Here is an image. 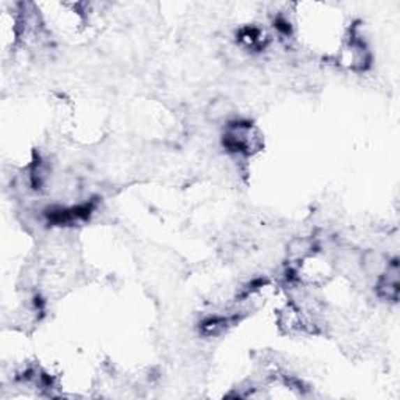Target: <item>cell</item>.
Returning <instances> with one entry per match:
<instances>
[{"mask_svg": "<svg viewBox=\"0 0 400 400\" xmlns=\"http://www.w3.org/2000/svg\"><path fill=\"white\" fill-rule=\"evenodd\" d=\"M239 43L247 49L260 50L261 47H265V44L267 41V38L265 35V31L257 27H246L239 31L238 35Z\"/></svg>", "mask_w": 400, "mask_h": 400, "instance_id": "cell-3", "label": "cell"}, {"mask_svg": "<svg viewBox=\"0 0 400 400\" xmlns=\"http://www.w3.org/2000/svg\"><path fill=\"white\" fill-rule=\"evenodd\" d=\"M224 144L230 152L239 155H252L263 146L258 128L251 122H235L227 127Z\"/></svg>", "mask_w": 400, "mask_h": 400, "instance_id": "cell-1", "label": "cell"}, {"mask_svg": "<svg viewBox=\"0 0 400 400\" xmlns=\"http://www.w3.org/2000/svg\"><path fill=\"white\" fill-rule=\"evenodd\" d=\"M378 294L383 299L396 302L399 299V266L397 261H392L388 266V271L378 281Z\"/></svg>", "mask_w": 400, "mask_h": 400, "instance_id": "cell-2", "label": "cell"}]
</instances>
